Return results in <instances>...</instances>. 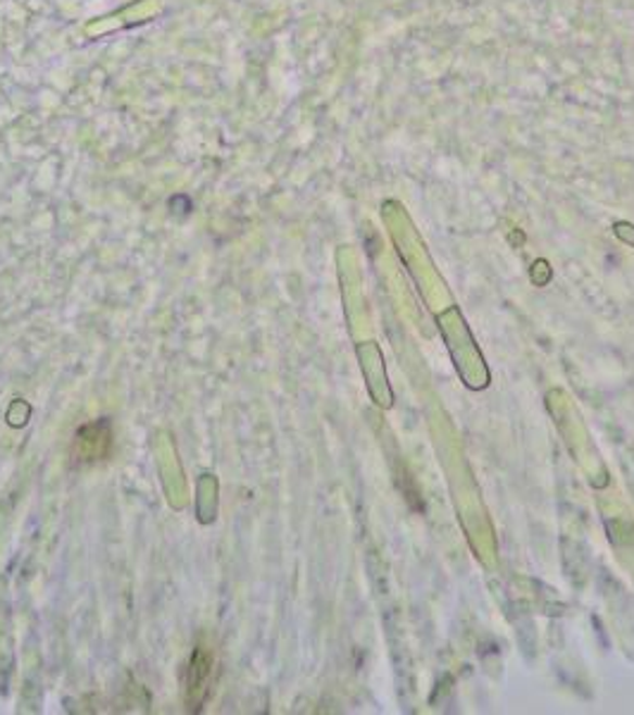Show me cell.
Masks as SVG:
<instances>
[{"instance_id":"6da1fadb","label":"cell","mask_w":634,"mask_h":715,"mask_svg":"<svg viewBox=\"0 0 634 715\" xmlns=\"http://www.w3.org/2000/svg\"><path fill=\"white\" fill-rule=\"evenodd\" d=\"M213 653L199 644L191 653L189 673H187V708L199 711L208 694V677H211Z\"/></svg>"}]
</instances>
